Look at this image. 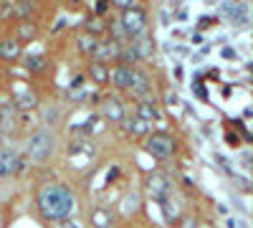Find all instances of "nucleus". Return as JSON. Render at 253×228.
<instances>
[{
	"mask_svg": "<svg viewBox=\"0 0 253 228\" xmlns=\"http://www.w3.org/2000/svg\"><path fill=\"white\" fill-rule=\"evenodd\" d=\"M31 15H33V3H13V18L15 20H31Z\"/></svg>",
	"mask_w": 253,
	"mask_h": 228,
	"instance_id": "20",
	"label": "nucleus"
},
{
	"mask_svg": "<svg viewBox=\"0 0 253 228\" xmlns=\"http://www.w3.org/2000/svg\"><path fill=\"white\" fill-rule=\"evenodd\" d=\"M86 71H89V76H91L94 84H99V87L107 84V76H109V66H107V64H101V61H94V58H91V64H89Z\"/></svg>",
	"mask_w": 253,
	"mask_h": 228,
	"instance_id": "16",
	"label": "nucleus"
},
{
	"mask_svg": "<svg viewBox=\"0 0 253 228\" xmlns=\"http://www.w3.org/2000/svg\"><path fill=\"white\" fill-rule=\"evenodd\" d=\"M36 208L46 221H66L76 208V195L63 182H46L36 193Z\"/></svg>",
	"mask_w": 253,
	"mask_h": 228,
	"instance_id": "1",
	"label": "nucleus"
},
{
	"mask_svg": "<svg viewBox=\"0 0 253 228\" xmlns=\"http://www.w3.org/2000/svg\"><path fill=\"white\" fill-rule=\"evenodd\" d=\"M132 46L139 56V61H147V58H152L155 56V38L152 36H147V31L137 38H132Z\"/></svg>",
	"mask_w": 253,
	"mask_h": 228,
	"instance_id": "13",
	"label": "nucleus"
},
{
	"mask_svg": "<svg viewBox=\"0 0 253 228\" xmlns=\"http://www.w3.org/2000/svg\"><path fill=\"white\" fill-rule=\"evenodd\" d=\"M132 74H134V69L114 66V69H109L107 84H112L114 89H122V91H129V87H132Z\"/></svg>",
	"mask_w": 253,
	"mask_h": 228,
	"instance_id": "8",
	"label": "nucleus"
},
{
	"mask_svg": "<svg viewBox=\"0 0 253 228\" xmlns=\"http://www.w3.org/2000/svg\"><path fill=\"white\" fill-rule=\"evenodd\" d=\"M134 117L142 119L144 124L157 122V119H160V107H157V101L150 99V96H147V99H139L137 107H134Z\"/></svg>",
	"mask_w": 253,
	"mask_h": 228,
	"instance_id": "9",
	"label": "nucleus"
},
{
	"mask_svg": "<svg viewBox=\"0 0 253 228\" xmlns=\"http://www.w3.org/2000/svg\"><path fill=\"white\" fill-rule=\"evenodd\" d=\"M114 5H117L119 10H126V8H132L134 3H129V0H117V3H114Z\"/></svg>",
	"mask_w": 253,
	"mask_h": 228,
	"instance_id": "25",
	"label": "nucleus"
},
{
	"mask_svg": "<svg viewBox=\"0 0 253 228\" xmlns=\"http://www.w3.org/2000/svg\"><path fill=\"white\" fill-rule=\"evenodd\" d=\"M53 150H56V135L48 127L36 130L26 142V160L33 165H43L46 160H51Z\"/></svg>",
	"mask_w": 253,
	"mask_h": 228,
	"instance_id": "2",
	"label": "nucleus"
},
{
	"mask_svg": "<svg viewBox=\"0 0 253 228\" xmlns=\"http://www.w3.org/2000/svg\"><path fill=\"white\" fill-rule=\"evenodd\" d=\"M3 137H5V132H3V130H0V142H3Z\"/></svg>",
	"mask_w": 253,
	"mask_h": 228,
	"instance_id": "28",
	"label": "nucleus"
},
{
	"mask_svg": "<svg viewBox=\"0 0 253 228\" xmlns=\"http://www.w3.org/2000/svg\"><path fill=\"white\" fill-rule=\"evenodd\" d=\"M58 119H61L58 107H46V109H43V122H46V124H56Z\"/></svg>",
	"mask_w": 253,
	"mask_h": 228,
	"instance_id": "23",
	"label": "nucleus"
},
{
	"mask_svg": "<svg viewBox=\"0 0 253 228\" xmlns=\"http://www.w3.org/2000/svg\"><path fill=\"white\" fill-rule=\"evenodd\" d=\"M26 69L33 71V74L43 71V69H46V58H43V56H28V58H26Z\"/></svg>",
	"mask_w": 253,
	"mask_h": 228,
	"instance_id": "21",
	"label": "nucleus"
},
{
	"mask_svg": "<svg viewBox=\"0 0 253 228\" xmlns=\"http://www.w3.org/2000/svg\"><path fill=\"white\" fill-rule=\"evenodd\" d=\"M15 109H36L38 107V96L31 91V89H20L15 91V96L10 99Z\"/></svg>",
	"mask_w": 253,
	"mask_h": 228,
	"instance_id": "15",
	"label": "nucleus"
},
{
	"mask_svg": "<svg viewBox=\"0 0 253 228\" xmlns=\"http://www.w3.org/2000/svg\"><path fill=\"white\" fill-rule=\"evenodd\" d=\"M147 193H150V198L157 200V203L170 200V195H172V182H170V178L162 175V173L150 175V178H147Z\"/></svg>",
	"mask_w": 253,
	"mask_h": 228,
	"instance_id": "5",
	"label": "nucleus"
},
{
	"mask_svg": "<svg viewBox=\"0 0 253 228\" xmlns=\"http://www.w3.org/2000/svg\"><path fill=\"white\" fill-rule=\"evenodd\" d=\"M96 48H99V38H96V36H89V33H84V31L76 36V51H79L81 56L91 58V56L96 53Z\"/></svg>",
	"mask_w": 253,
	"mask_h": 228,
	"instance_id": "14",
	"label": "nucleus"
},
{
	"mask_svg": "<svg viewBox=\"0 0 253 228\" xmlns=\"http://www.w3.org/2000/svg\"><path fill=\"white\" fill-rule=\"evenodd\" d=\"M0 18H3V20L13 18V3H0Z\"/></svg>",
	"mask_w": 253,
	"mask_h": 228,
	"instance_id": "24",
	"label": "nucleus"
},
{
	"mask_svg": "<svg viewBox=\"0 0 253 228\" xmlns=\"http://www.w3.org/2000/svg\"><path fill=\"white\" fill-rule=\"evenodd\" d=\"M101 31H107V26H104L99 18H89L86 26H84V33H89V36H96V33H101Z\"/></svg>",
	"mask_w": 253,
	"mask_h": 228,
	"instance_id": "22",
	"label": "nucleus"
},
{
	"mask_svg": "<svg viewBox=\"0 0 253 228\" xmlns=\"http://www.w3.org/2000/svg\"><path fill=\"white\" fill-rule=\"evenodd\" d=\"M20 165L23 162H20V157H18V152L13 147H0V178L15 175Z\"/></svg>",
	"mask_w": 253,
	"mask_h": 228,
	"instance_id": "7",
	"label": "nucleus"
},
{
	"mask_svg": "<svg viewBox=\"0 0 253 228\" xmlns=\"http://www.w3.org/2000/svg\"><path fill=\"white\" fill-rule=\"evenodd\" d=\"M144 150L157 160H167L175 152V137L167 132H150L144 139Z\"/></svg>",
	"mask_w": 253,
	"mask_h": 228,
	"instance_id": "4",
	"label": "nucleus"
},
{
	"mask_svg": "<svg viewBox=\"0 0 253 228\" xmlns=\"http://www.w3.org/2000/svg\"><path fill=\"white\" fill-rule=\"evenodd\" d=\"M89 223H91V228H112V226H114V213H112V208H107V205H96V208H91Z\"/></svg>",
	"mask_w": 253,
	"mask_h": 228,
	"instance_id": "11",
	"label": "nucleus"
},
{
	"mask_svg": "<svg viewBox=\"0 0 253 228\" xmlns=\"http://www.w3.org/2000/svg\"><path fill=\"white\" fill-rule=\"evenodd\" d=\"M56 228H81V226H79V223H74V221H61Z\"/></svg>",
	"mask_w": 253,
	"mask_h": 228,
	"instance_id": "26",
	"label": "nucleus"
},
{
	"mask_svg": "<svg viewBox=\"0 0 253 228\" xmlns=\"http://www.w3.org/2000/svg\"><path fill=\"white\" fill-rule=\"evenodd\" d=\"M180 228H198V223H195L193 218H185V221L180 223Z\"/></svg>",
	"mask_w": 253,
	"mask_h": 228,
	"instance_id": "27",
	"label": "nucleus"
},
{
	"mask_svg": "<svg viewBox=\"0 0 253 228\" xmlns=\"http://www.w3.org/2000/svg\"><path fill=\"white\" fill-rule=\"evenodd\" d=\"M20 56V44L13 38L8 41H0V61H15Z\"/></svg>",
	"mask_w": 253,
	"mask_h": 228,
	"instance_id": "19",
	"label": "nucleus"
},
{
	"mask_svg": "<svg viewBox=\"0 0 253 228\" xmlns=\"http://www.w3.org/2000/svg\"><path fill=\"white\" fill-rule=\"evenodd\" d=\"M99 112H101V117L107 119V122H112V124H119L124 117H126V109H124V104L119 99H114V96H109V99H104L101 104H99Z\"/></svg>",
	"mask_w": 253,
	"mask_h": 228,
	"instance_id": "6",
	"label": "nucleus"
},
{
	"mask_svg": "<svg viewBox=\"0 0 253 228\" xmlns=\"http://www.w3.org/2000/svg\"><path fill=\"white\" fill-rule=\"evenodd\" d=\"M0 81H3V71H0Z\"/></svg>",
	"mask_w": 253,
	"mask_h": 228,
	"instance_id": "30",
	"label": "nucleus"
},
{
	"mask_svg": "<svg viewBox=\"0 0 253 228\" xmlns=\"http://www.w3.org/2000/svg\"><path fill=\"white\" fill-rule=\"evenodd\" d=\"M150 91H152V84H150V76H147L144 71H139V69H134V74H132V87H129V94L139 101V99H147L150 96Z\"/></svg>",
	"mask_w": 253,
	"mask_h": 228,
	"instance_id": "10",
	"label": "nucleus"
},
{
	"mask_svg": "<svg viewBox=\"0 0 253 228\" xmlns=\"http://www.w3.org/2000/svg\"><path fill=\"white\" fill-rule=\"evenodd\" d=\"M198 228H213V226H198Z\"/></svg>",
	"mask_w": 253,
	"mask_h": 228,
	"instance_id": "29",
	"label": "nucleus"
},
{
	"mask_svg": "<svg viewBox=\"0 0 253 228\" xmlns=\"http://www.w3.org/2000/svg\"><path fill=\"white\" fill-rule=\"evenodd\" d=\"M119 124H122V127L129 132V135H150V124H144V122L137 119L134 114H132V117H124Z\"/></svg>",
	"mask_w": 253,
	"mask_h": 228,
	"instance_id": "17",
	"label": "nucleus"
},
{
	"mask_svg": "<svg viewBox=\"0 0 253 228\" xmlns=\"http://www.w3.org/2000/svg\"><path fill=\"white\" fill-rule=\"evenodd\" d=\"M38 36V26L33 23V20H23V23H18L15 28V41L18 44H23V41H33Z\"/></svg>",
	"mask_w": 253,
	"mask_h": 228,
	"instance_id": "18",
	"label": "nucleus"
},
{
	"mask_svg": "<svg viewBox=\"0 0 253 228\" xmlns=\"http://www.w3.org/2000/svg\"><path fill=\"white\" fill-rule=\"evenodd\" d=\"M119 28L124 31L126 38H137L147 31V10L142 5H132V8H126L122 10V18H119Z\"/></svg>",
	"mask_w": 253,
	"mask_h": 228,
	"instance_id": "3",
	"label": "nucleus"
},
{
	"mask_svg": "<svg viewBox=\"0 0 253 228\" xmlns=\"http://www.w3.org/2000/svg\"><path fill=\"white\" fill-rule=\"evenodd\" d=\"M15 122H18V109L13 107L10 99H3L0 101V130L3 132L15 130Z\"/></svg>",
	"mask_w": 253,
	"mask_h": 228,
	"instance_id": "12",
	"label": "nucleus"
}]
</instances>
